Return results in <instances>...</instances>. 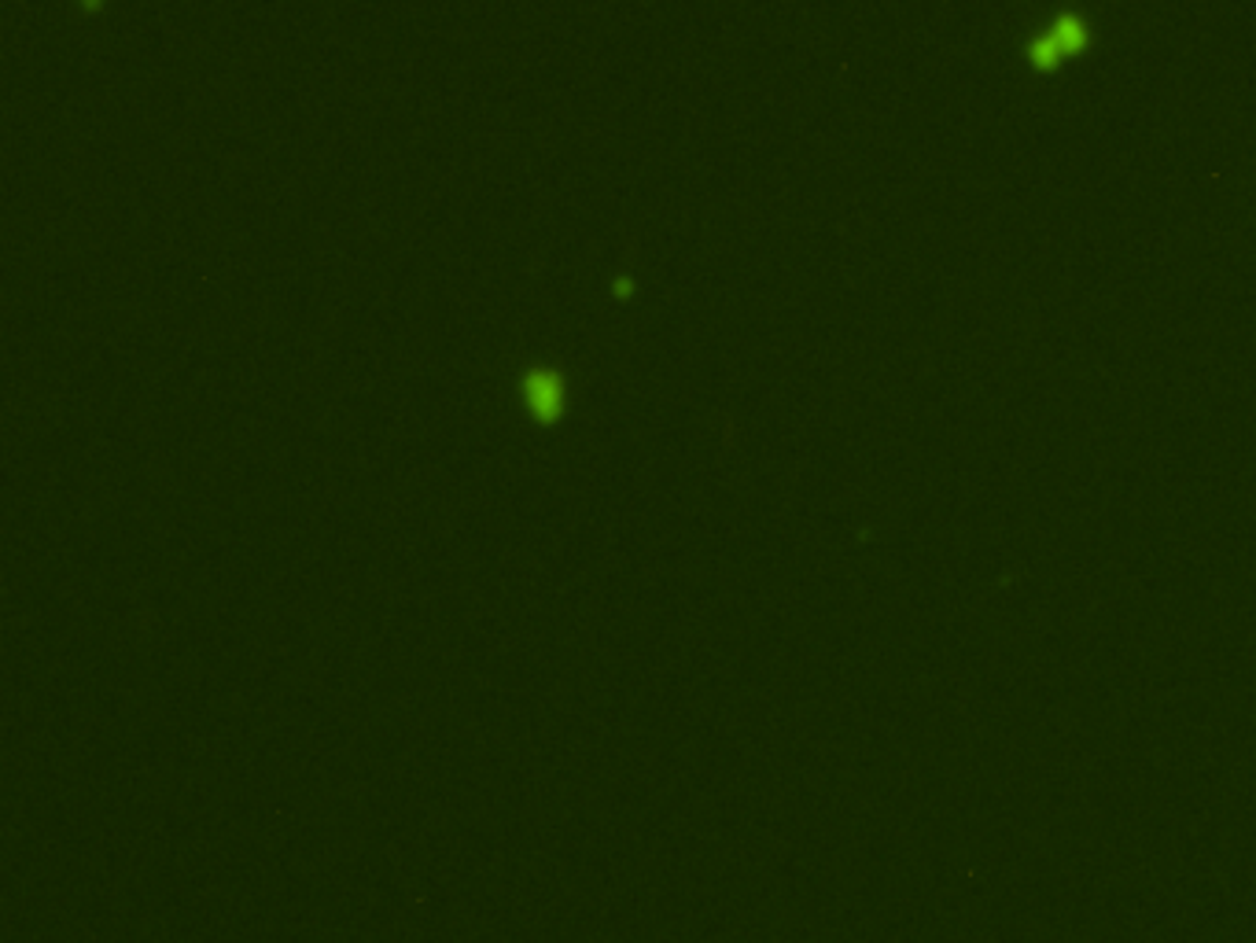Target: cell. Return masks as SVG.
Returning <instances> with one entry per match:
<instances>
[{
    "label": "cell",
    "instance_id": "obj_1",
    "mask_svg": "<svg viewBox=\"0 0 1256 943\" xmlns=\"http://www.w3.org/2000/svg\"><path fill=\"white\" fill-rule=\"evenodd\" d=\"M523 394H527V405H531V410H539L550 417L556 405H564V377L553 369H531L523 377Z\"/></svg>",
    "mask_w": 1256,
    "mask_h": 943
},
{
    "label": "cell",
    "instance_id": "obj_2",
    "mask_svg": "<svg viewBox=\"0 0 1256 943\" xmlns=\"http://www.w3.org/2000/svg\"><path fill=\"white\" fill-rule=\"evenodd\" d=\"M1083 37V23L1076 15H1065L1061 19V23H1053L1050 30H1047V37L1039 41L1036 45V53L1047 59V56H1058L1061 48H1069V45H1076V41Z\"/></svg>",
    "mask_w": 1256,
    "mask_h": 943
}]
</instances>
